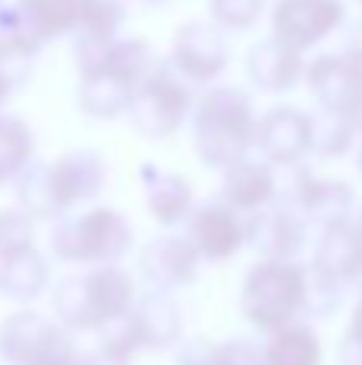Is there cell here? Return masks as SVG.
<instances>
[{"mask_svg":"<svg viewBox=\"0 0 362 365\" xmlns=\"http://www.w3.org/2000/svg\"><path fill=\"white\" fill-rule=\"evenodd\" d=\"M106 186V164L93 151H68L48 164H29L16 177L19 208L29 218L55 221L77 202L100 195Z\"/></svg>","mask_w":362,"mask_h":365,"instance_id":"obj_1","label":"cell"},{"mask_svg":"<svg viewBox=\"0 0 362 365\" xmlns=\"http://www.w3.org/2000/svg\"><path fill=\"white\" fill-rule=\"evenodd\" d=\"M257 132L254 103L237 87H212L196 106V151L202 164L228 170L247 158Z\"/></svg>","mask_w":362,"mask_h":365,"instance_id":"obj_2","label":"cell"},{"mask_svg":"<svg viewBox=\"0 0 362 365\" xmlns=\"http://www.w3.org/2000/svg\"><path fill=\"white\" fill-rule=\"evenodd\" d=\"M311 272L295 259H263L244 279L241 308L244 317L263 334L295 324L301 311H308Z\"/></svg>","mask_w":362,"mask_h":365,"instance_id":"obj_3","label":"cell"},{"mask_svg":"<svg viewBox=\"0 0 362 365\" xmlns=\"http://www.w3.org/2000/svg\"><path fill=\"white\" fill-rule=\"evenodd\" d=\"M135 304V285L119 266H93L55 285V314L68 330H100Z\"/></svg>","mask_w":362,"mask_h":365,"instance_id":"obj_4","label":"cell"},{"mask_svg":"<svg viewBox=\"0 0 362 365\" xmlns=\"http://www.w3.org/2000/svg\"><path fill=\"white\" fill-rule=\"evenodd\" d=\"M132 247V227L115 208H90L51 227V250L64 263L115 266Z\"/></svg>","mask_w":362,"mask_h":365,"instance_id":"obj_5","label":"cell"},{"mask_svg":"<svg viewBox=\"0 0 362 365\" xmlns=\"http://www.w3.org/2000/svg\"><path fill=\"white\" fill-rule=\"evenodd\" d=\"M190 106H192V93L186 87V81L173 68H167L164 61H157V68L132 90L125 113L141 135L167 138V135L180 132Z\"/></svg>","mask_w":362,"mask_h":365,"instance_id":"obj_6","label":"cell"},{"mask_svg":"<svg viewBox=\"0 0 362 365\" xmlns=\"http://www.w3.org/2000/svg\"><path fill=\"white\" fill-rule=\"evenodd\" d=\"M0 359L6 365H77L74 340L36 311H16L0 324Z\"/></svg>","mask_w":362,"mask_h":365,"instance_id":"obj_7","label":"cell"},{"mask_svg":"<svg viewBox=\"0 0 362 365\" xmlns=\"http://www.w3.org/2000/svg\"><path fill=\"white\" fill-rule=\"evenodd\" d=\"M282 205L292 208L301 221L331 227L340 221H350L353 189L343 180H321L311 177L301 164H295V173L282 189Z\"/></svg>","mask_w":362,"mask_h":365,"instance_id":"obj_8","label":"cell"},{"mask_svg":"<svg viewBox=\"0 0 362 365\" xmlns=\"http://www.w3.org/2000/svg\"><path fill=\"white\" fill-rule=\"evenodd\" d=\"M343 23L340 0H279L273 6V38L292 51H305Z\"/></svg>","mask_w":362,"mask_h":365,"instance_id":"obj_9","label":"cell"},{"mask_svg":"<svg viewBox=\"0 0 362 365\" xmlns=\"http://www.w3.org/2000/svg\"><path fill=\"white\" fill-rule=\"evenodd\" d=\"M308 87L314 90L321 109L346 115L350 122H356L362 113V61L353 58L350 51L340 55H321L311 61V68H305Z\"/></svg>","mask_w":362,"mask_h":365,"instance_id":"obj_10","label":"cell"},{"mask_svg":"<svg viewBox=\"0 0 362 365\" xmlns=\"http://www.w3.org/2000/svg\"><path fill=\"white\" fill-rule=\"evenodd\" d=\"M170 64L183 81L209 83L228 68V42L215 23H186L173 36Z\"/></svg>","mask_w":362,"mask_h":365,"instance_id":"obj_11","label":"cell"},{"mask_svg":"<svg viewBox=\"0 0 362 365\" xmlns=\"http://www.w3.org/2000/svg\"><path fill=\"white\" fill-rule=\"evenodd\" d=\"M254 141L269 164L295 167L311 151V122L295 106H273L257 119Z\"/></svg>","mask_w":362,"mask_h":365,"instance_id":"obj_12","label":"cell"},{"mask_svg":"<svg viewBox=\"0 0 362 365\" xmlns=\"http://www.w3.org/2000/svg\"><path fill=\"white\" fill-rule=\"evenodd\" d=\"M244 244L254 247L263 259H295L305 247V221L282 202H273L244 218Z\"/></svg>","mask_w":362,"mask_h":365,"instance_id":"obj_13","label":"cell"},{"mask_svg":"<svg viewBox=\"0 0 362 365\" xmlns=\"http://www.w3.org/2000/svg\"><path fill=\"white\" fill-rule=\"evenodd\" d=\"M138 269L145 276V282L151 285V292H164L170 295L173 289H183L196 279L199 269V253L192 250V244L177 234H164L154 237L151 244L141 250Z\"/></svg>","mask_w":362,"mask_h":365,"instance_id":"obj_14","label":"cell"},{"mask_svg":"<svg viewBox=\"0 0 362 365\" xmlns=\"http://www.w3.org/2000/svg\"><path fill=\"white\" fill-rule=\"evenodd\" d=\"M199 259L222 263L244 247V218L224 202H209L190 215V237Z\"/></svg>","mask_w":362,"mask_h":365,"instance_id":"obj_15","label":"cell"},{"mask_svg":"<svg viewBox=\"0 0 362 365\" xmlns=\"http://www.w3.org/2000/svg\"><path fill=\"white\" fill-rule=\"evenodd\" d=\"M359 259H362V237L356 221H340V225H331L321 231L318 247H314L311 276L343 289L346 282L356 279Z\"/></svg>","mask_w":362,"mask_h":365,"instance_id":"obj_16","label":"cell"},{"mask_svg":"<svg viewBox=\"0 0 362 365\" xmlns=\"http://www.w3.org/2000/svg\"><path fill=\"white\" fill-rule=\"evenodd\" d=\"M87 4L90 0H16L13 13H16L19 29L36 45H42L48 38L81 32Z\"/></svg>","mask_w":362,"mask_h":365,"instance_id":"obj_17","label":"cell"},{"mask_svg":"<svg viewBox=\"0 0 362 365\" xmlns=\"http://www.w3.org/2000/svg\"><path fill=\"white\" fill-rule=\"evenodd\" d=\"M279 195V182H276L269 164L260 160H237L224 170L222 182V202L228 208H234L237 215H254L260 208L273 205Z\"/></svg>","mask_w":362,"mask_h":365,"instance_id":"obj_18","label":"cell"},{"mask_svg":"<svg viewBox=\"0 0 362 365\" xmlns=\"http://www.w3.org/2000/svg\"><path fill=\"white\" fill-rule=\"evenodd\" d=\"M132 317L141 349H170L183 336L180 304L173 302V295H164V292H148V295L135 298Z\"/></svg>","mask_w":362,"mask_h":365,"instance_id":"obj_19","label":"cell"},{"mask_svg":"<svg viewBox=\"0 0 362 365\" xmlns=\"http://www.w3.org/2000/svg\"><path fill=\"white\" fill-rule=\"evenodd\" d=\"M141 186H145L148 212L157 225L177 227L180 221H186L192 215V186L183 177L145 164L141 167Z\"/></svg>","mask_w":362,"mask_h":365,"instance_id":"obj_20","label":"cell"},{"mask_svg":"<svg viewBox=\"0 0 362 365\" xmlns=\"http://www.w3.org/2000/svg\"><path fill=\"white\" fill-rule=\"evenodd\" d=\"M301 71H305V64H301L299 51L286 48V45L276 42L273 36L254 42L247 51L250 81H254L260 90H269V93H282V90L295 87Z\"/></svg>","mask_w":362,"mask_h":365,"instance_id":"obj_21","label":"cell"},{"mask_svg":"<svg viewBox=\"0 0 362 365\" xmlns=\"http://www.w3.org/2000/svg\"><path fill=\"white\" fill-rule=\"evenodd\" d=\"M48 285V259L29 247V250L0 257V292L13 302H32Z\"/></svg>","mask_w":362,"mask_h":365,"instance_id":"obj_22","label":"cell"},{"mask_svg":"<svg viewBox=\"0 0 362 365\" xmlns=\"http://www.w3.org/2000/svg\"><path fill=\"white\" fill-rule=\"evenodd\" d=\"M263 353V365H321V340L308 324H289V327L269 334Z\"/></svg>","mask_w":362,"mask_h":365,"instance_id":"obj_23","label":"cell"},{"mask_svg":"<svg viewBox=\"0 0 362 365\" xmlns=\"http://www.w3.org/2000/svg\"><path fill=\"white\" fill-rule=\"evenodd\" d=\"M128 100H132V87L109 71L83 77L77 90V106L93 119H115L128 109Z\"/></svg>","mask_w":362,"mask_h":365,"instance_id":"obj_24","label":"cell"},{"mask_svg":"<svg viewBox=\"0 0 362 365\" xmlns=\"http://www.w3.org/2000/svg\"><path fill=\"white\" fill-rule=\"evenodd\" d=\"M36 138L19 115H0V186L16 182V177L32 164Z\"/></svg>","mask_w":362,"mask_h":365,"instance_id":"obj_25","label":"cell"},{"mask_svg":"<svg viewBox=\"0 0 362 365\" xmlns=\"http://www.w3.org/2000/svg\"><path fill=\"white\" fill-rule=\"evenodd\" d=\"M311 122V151L321 158H343L350 151L353 138H356V125L346 115L331 113V109H318L308 115Z\"/></svg>","mask_w":362,"mask_h":365,"instance_id":"obj_26","label":"cell"},{"mask_svg":"<svg viewBox=\"0 0 362 365\" xmlns=\"http://www.w3.org/2000/svg\"><path fill=\"white\" fill-rule=\"evenodd\" d=\"M154 68H157V58L148 48L145 38H115L113 55H109V68H106L109 74L122 77L135 90Z\"/></svg>","mask_w":362,"mask_h":365,"instance_id":"obj_27","label":"cell"},{"mask_svg":"<svg viewBox=\"0 0 362 365\" xmlns=\"http://www.w3.org/2000/svg\"><path fill=\"white\" fill-rule=\"evenodd\" d=\"M36 240V218L23 212V208H4L0 212V257L29 250Z\"/></svg>","mask_w":362,"mask_h":365,"instance_id":"obj_28","label":"cell"},{"mask_svg":"<svg viewBox=\"0 0 362 365\" xmlns=\"http://www.w3.org/2000/svg\"><path fill=\"white\" fill-rule=\"evenodd\" d=\"M122 19H125L122 0H90L87 13H83L81 32L83 36H96V38H115Z\"/></svg>","mask_w":362,"mask_h":365,"instance_id":"obj_29","label":"cell"},{"mask_svg":"<svg viewBox=\"0 0 362 365\" xmlns=\"http://www.w3.org/2000/svg\"><path fill=\"white\" fill-rule=\"evenodd\" d=\"M267 0H212V19L218 29H250L260 19Z\"/></svg>","mask_w":362,"mask_h":365,"instance_id":"obj_30","label":"cell"},{"mask_svg":"<svg viewBox=\"0 0 362 365\" xmlns=\"http://www.w3.org/2000/svg\"><path fill=\"white\" fill-rule=\"evenodd\" d=\"M113 45H115V38H96V36H83V32H77L74 61H77V68H81V77L103 74V71L109 68Z\"/></svg>","mask_w":362,"mask_h":365,"instance_id":"obj_31","label":"cell"},{"mask_svg":"<svg viewBox=\"0 0 362 365\" xmlns=\"http://www.w3.org/2000/svg\"><path fill=\"white\" fill-rule=\"evenodd\" d=\"M100 336H103L100 346L113 349V353L128 356V359H132L135 349H141V343H138V330H135L132 308H128L125 314H119V317H113V321L103 324V327H100Z\"/></svg>","mask_w":362,"mask_h":365,"instance_id":"obj_32","label":"cell"},{"mask_svg":"<svg viewBox=\"0 0 362 365\" xmlns=\"http://www.w3.org/2000/svg\"><path fill=\"white\" fill-rule=\"evenodd\" d=\"M215 365H263V353L247 340H228L218 343Z\"/></svg>","mask_w":362,"mask_h":365,"instance_id":"obj_33","label":"cell"},{"mask_svg":"<svg viewBox=\"0 0 362 365\" xmlns=\"http://www.w3.org/2000/svg\"><path fill=\"white\" fill-rule=\"evenodd\" d=\"M77 365H128V356L113 353V349H106V346H96V349H87V353H81Z\"/></svg>","mask_w":362,"mask_h":365,"instance_id":"obj_34","label":"cell"},{"mask_svg":"<svg viewBox=\"0 0 362 365\" xmlns=\"http://www.w3.org/2000/svg\"><path fill=\"white\" fill-rule=\"evenodd\" d=\"M337 356H340V365H362V340L353 334H346L343 340H340Z\"/></svg>","mask_w":362,"mask_h":365,"instance_id":"obj_35","label":"cell"},{"mask_svg":"<svg viewBox=\"0 0 362 365\" xmlns=\"http://www.w3.org/2000/svg\"><path fill=\"white\" fill-rule=\"evenodd\" d=\"M346 51H350L353 58H359L362 61V23H356L350 29V38H346Z\"/></svg>","mask_w":362,"mask_h":365,"instance_id":"obj_36","label":"cell"},{"mask_svg":"<svg viewBox=\"0 0 362 365\" xmlns=\"http://www.w3.org/2000/svg\"><path fill=\"white\" fill-rule=\"evenodd\" d=\"M346 334H353V336H359V340H362V298H359L356 311H353V324H350V330H346Z\"/></svg>","mask_w":362,"mask_h":365,"instance_id":"obj_37","label":"cell"},{"mask_svg":"<svg viewBox=\"0 0 362 365\" xmlns=\"http://www.w3.org/2000/svg\"><path fill=\"white\" fill-rule=\"evenodd\" d=\"M356 227H359V237H362V215H359V221H356Z\"/></svg>","mask_w":362,"mask_h":365,"instance_id":"obj_38","label":"cell"},{"mask_svg":"<svg viewBox=\"0 0 362 365\" xmlns=\"http://www.w3.org/2000/svg\"><path fill=\"white\" fill-rule=\"evenodd\" d=\"M145 4H167V0H145Z\"/></svg>","mask_w":362,"mask_h":365,"instance_id":"obj_39","label":"cell"},{"mask_svg":"<svg viewBox=\"0 0 362 365\" xmlns=\"http://www.w3.org/2000/svg\"><path fill=\"white\" fill-rule=\"evenodd\" d=\"M359 170H362V148H359Z\"/></svg>","mask_w":362,"mask_h":365,"instance_id":"obj_40","label":"cell"}]
</instances>
